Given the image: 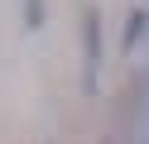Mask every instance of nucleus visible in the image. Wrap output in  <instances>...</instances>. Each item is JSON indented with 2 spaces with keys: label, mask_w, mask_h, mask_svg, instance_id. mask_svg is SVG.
Returning a JSON list of instances; mask_svg holds the SVG:
<instances>
[{
  "label": "nucleus",
  "mask_w": 149,
  "mask_h": 144,
  "mask_svg": "<svg viewBox=\"0 0 149 144\" xmlns=\"http://www.w3.org/2000/svg\"><path fill=\"white\" fill-rule=\"evenodd\" d=\"M82 82H87V91H96V63H101V19L91 15H82Z\"/></svg>",
  "instance_id": "nucleus-1"
},
{
  "label": "nucleus",
  "mask_w": 149,
  "mask_h": 144,
  "mask_svg": "<svg viewBox=\"0 0 149 144\" xmlns=\"http://www.w3.org/2000/svg\"><path fill=\"white\" fill-rule=\"evenodd\" d=\"M144 34H149V10H135V15L125 19V48H130V53L144 43Z\"/></svg>",
  "instance_id": "nucleus-2"
},
{
  "label": "nucleus",
  "mask_w": 149,
  "mask_h": 144,
  "mask_svg": "<svg viewBox=\"0 0 149 144\" xmlns=\"http://www.w3.org/2000/svg\"><path fill=\"white\" fill-rule=\"evenodd\" d=\"M24 15H29V24L39 29L43 24V0H24Z\"/></svg>",
  "instance_id": "nucleus-3"
}]
</instances>
